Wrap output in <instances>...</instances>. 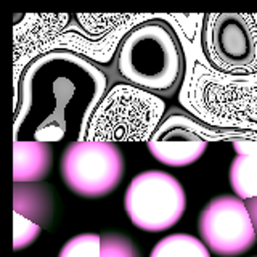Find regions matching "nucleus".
I'll return each instance as SVG.
<instances>
[{
  "label": "nucleus",
  "mask_w": 257,
  "mask_h": 257,
  "mask_svg": "<svg viewBox=\"0 0 257 257\" xmlns=\"http://www.w3.org/2000/svg\"><path fill=\"white\" fill-rule=\"evenodd\" d=\"M117 69L128 84L143 92L172 96L185 76V55L179 37L161 20L137 24L119 45Z\"/></svg>",
  "instance_id": "obj_1"
},
{
  "label": "nucleus",
  "mask_w": 257,
  "mask_h": 257,
  "mask_svg": "<svg viewBox=\"0 0 257 257\" xmlns=\"http://www.w3.org/2000/svg\"><path fill=\"white\" fill-rule=\"evenodd\" d=\"M124 156L116 143L79 140L64 148L60 172L66 187L82 198H103L114 191L124 177Z\"/></svg>",
  "instance_id": "obj_2"
},
{
  "label": "nucleus",
  "mask_w": 257,
  "mask_h": 257,
  "mask_svg": "<svg viewBox=\"0 0 257 257\" xmlns=\"http://www.w3.org/2000/svg\"><path fill=\"white\" fill-rule=\"evenodd\" d=\"M187 196L182 183L163 171L135 175L124 195V209L137 228L150 233L166 231L179 222Z\"/></svg>",
  "instance_id": "obj_3"
},
{
  "label": "nucleus",
  "mask_w": 257,
  "mask_h": 257,
  "mask_svg": "<svg viewBox=\"0 0 257 257\" xmlns=\"http://www.w3.org/2000/svg\"><path fill=\"white\" fill-rule=\"evenodd\" d=\"M201 42L207 60L222 71L244 72L257 61V32L247 16L238 13L207 15Z\"/></svg>",
  "instance_id": "obj_4"
},
{
  "label": "nucleus",
  "mask_w": 257,
  "mask_h": 257,
  "mask_svg": "<svg viewBox=\"0 0 257 257\" xmlns=\"http://www.w3.org/2000/svg\"><path fill=\"white\" fill-rule=\"evenodd\" d=\"M198 230L209 251L220 257L244 254L257 239L244 201L231 195L214 198L201 211Z\"/></svg>",
  "instance_id": "obj_5"
},
{
  "label": "nucleus",
  "mask_w": 257,
  "mask_h": 257,
  "mask_svg": "<svg viewBox=\"0 0 257 257\" xmlns=\"http://www.w3.org/2000/svg\"><path fill=\"white\" fill-rule=\"evenodd\" d=\"M163 112V103L155 95L143 92L140 88L119 85L112 88V92L101 104L96 112L93 127L96 134L103 137V140L111 142L112 139H150L153 125L156 122L137 116H155L159 117Z\"/></svg>",
  "instance_id": "obj_6"
},
{
  "label": "nucleus",
  "mask_w": 257,
  "mask_h": 257,
  "mask_svg": "<svg viewBox=\"0 0 257 257\" xmlns=\"http://www.w3.org/2000/svg\"><path fill=\"white\" fill-rule=\"evenodd\" d=\"M153 158L171 167L190 166L204 155L207 139L198 122L183 111L172 108L166 112L147 140Z\"/></svg>",
  "instance_id": "obj_7"
},
{
  "label": "nucleus",
  "mask_w": 257,
  "mask_h": 257,
  "mask_svg": "<svg viewBox=\"0 0 257 257\" xmlns=\"http://www.w3.org/2000/svg\"><path fill=\"white\" fill-rule=\"evenodd\" d=\"M53 163V150L45 142L16 140L13 143V182L37 183L48 175Z\"/></svg>",
  "instance_id": "obj_8"
},
{
  "label": "nucleus",
  "mask_w": 257,
  "mask_h": 257,
  "mask_svg": "<svg viewBox=\"0 0 257 257\" xmlns=\"http://www.w3.org/2000/svg\"><path fill=\"white\" fill-rule=\"evenodd\" d=\"M13 212L37 223L40 228L48 227L53 219V191L44 182L13 185Z\"/></svg>",
  "instance_id": "obj_9"
},
{
  "label": "nucleus",
  "mask_w": 257,
  "mask_h": 257,
  "mask_svg": "<svg viewBox=\"0 0 257 257\" xmlns=\"http://www.w3.org/2000/svg\"><path fill=\"white\" fill-rule=\"evenodd\" d=\"M238 153L230 164V185L235 195L243 199L257 198V139H235Z\"/></svg>",
  "instance_id": "obj_10"
},
{
  "label": "nucleus",
  "mask_w": 257,
  "mask_h": 257,
  "mask_svg": "<svg viewBox=\"0 0 257 257\" xmlns=\"http://www.w3.org/2000/svg\"><path fill=\"white\" fill-rule=\"evenodd\" d=\"M150 257H211V254L201 239L187 233H175L158 241Z\"/></svg>",
  "instance_id": "obj_11"
},
{
  "label": "nucleus",
  "mask_w": 257,
  "mask_h": 257,
  "mask_svg": "<svg viewBox=\"0 0 257 257\" xmlns=\"http://www.w3.org/2000/svg\"><path fill=\"white\" fill-rule=\"evenodd\" d=\"M58 257H101V236L96 233H84L71 238L61 247Z\"/></svg>",
  "instance_id": "obj_12"
},
{
  "label": "nucleus",
  "mask_w": 257,
  "mask_h": 257,
  "mask_svg": "<svg viewBox=\"0 0 257 257\" xmlns=\"http://www.w3.org/2000/svg\"><path fill=\"white\" fill-rule=\"evenodd\" d=\"M101 257H140L131 238L119 233L101 235Z\"/></svg>",
  "instance_id": "obj_13"
},
{
  "label": "nucleus",
  "mask_w": 257,
  "mask_h": 257,
  "mask_svg": "<svg viewBox=\"0 0 257 257\" xmlns=\"http://www.w3.org/2000/svg\"><path fill=\"white\" fill-rule=\"evenodd\" d=\"M40 230L42 228H40L37 223L13 212V249L15 251L28 247L32 241H36V238L40 235Z\"/></svg>",
  "instance_id": "obj_14"
},
{
  "label": "nucleus",
  "mask_w": 257,
  "mask_h": 257,
  "mask_svg": "<svg viewBox=\"0 0 257 257\" xmlns=\"http://www.w3.org/2000/svg\"><path fill=\"white\" fill-rule=\"evenodd\" d=\"M244 204H246V209H247V212H249V217H251L252 227H254L255 236H257V198L244 201Z\"/></svg>",
  "instance_id": "obj_15"
}]
</instances>
